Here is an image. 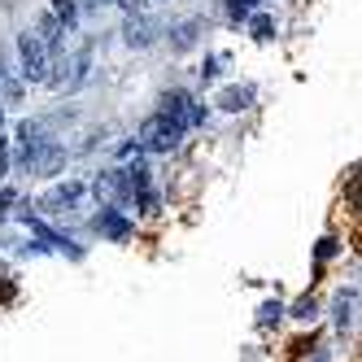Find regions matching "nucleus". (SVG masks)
Segmentation results:
<instances>
[{
    "label": "nucleus",
    "mask_w": 362,
    "mask_h": 362,
    "mask_svg": "<svg viewBox=\"0 0 362 362\" xmlns=\"http://www.w3.org/2000/svg\"><path fill=\"white\" fill-rule=\"evenodd\" d=\"M5 166H9V144L0 140V175H5Z\"/></svg>",
    "instance_id": "nucleus-19"
},
{
    "label": "nucleus",
    "mask_w": 362,
    "mask_h": 362,
    "mask_svg": "<svg viewBox=\"0 0 362 362\" xmlns=\"http://www.w3.org/2000/svg\"><path fill=\"white\" fill-rule=\"evenodd\" d=\"M197 31H201V22H197V18H192V22H179V27L170 31V48H175V53L192 48V44H197Z\"/></svg>",
    "instance_id": "nucleus-9"
},
{
    "label": "nucleus",
    "mask_w": 362,
    "mask_h": 362,
    "mask_svg": "<svg viewBox=\"0 0 362 362\" xmlns=\"http://www.w3.org/2000/svg\"><path fill=\"white\" fill-rule=\"evenodd\" d=\"M279 315H284V305H279V301H267V305H262V315H257V319H262V323H275Z\"/></svg>",
    "instance_id": "nucleus-15"
},
{
    "label": "nucleus",
    "mask_w": 362,
    "mask_h": 362,
    "mask_svg": "<svg viewBox=\"0 0 362 362\" xmlns=\"http://www.w3.org/2000/svg\"><path fill=\"white\" fill-rule=\"evenodd\" d=\"M79 201V184H66V188H53L44 201H40V210H48V214H57V210H66V205H74Z\"/></svg>",
    "instance_id": "nucleus-8"
},
{
    "label": "nucleus",
    "mask_w": 362,
    "mask_h": 362,
    "mask_svg": "<svg viewBox=\"0 0 362 362\" xmlns=\"http://www.w3.org/2000/svg\"><path fill=\"white\" fill-rule=\"evenodd\" d=\"M162 114H166V118L179 127V132H188V127H197V122L205 118V110L197 105V100H192L188 92H179V88L162 96Z\"/></svg>",
    "instance_id": "nucleus-2"
},
{
    "label": "nucleus",
    "mask_w": 362,
    "mask_h": 362,
    "mask_svg": "<svg viewBox=\"0 0 362 362\" xmlns=\"http://www.w3.org/2000/svg\"><path fill=\"white\" fill-rule=\"evenodd\" d=\"M249 27H253V35H257V40H271V31H275V22H271L267 13H253V22H249Z\"/></svg>",
    "instance_id": "nucleus-13"
},
{
    "label": "nucleus",
    "mask_w": 362,
    "mask_h": 362,
    "mask_svg": "<svg viewBox=\"0 0 362 362\" xmlns=\"http://www.w3.org/2000/svg\"><path fill=\"white\" fill-rule=\"evenodd\" d=\"M153 35H158V27L144 18V13H132L127 18V27H122V40L132 44V48H148L153 44Z\"/></svg>",
    "instance_id": "nucleus-5"
},
{
    "label": "nucleus",
    "mask_w": 362,
    "mask_h": 362,
    "mask_svg": "<svg viewBox=\"0 0 362 362\" xmlns=\"http://www.w3.org/2000/svg\"><path fill=\"white\" fill-rule=\"evenodd\" d=\"M179 140H184V132H179L166 114H153V118L140 122V144L148 153H170V148H179Z\"/></svg>",
    "instance_id": "nucleus-1"
},
{
    "label": "nucleus",
    "mask_w": 362,
    "mask_h": 362,
    "mask_svg": "<svg viewBox=\"0 0 362 362\" xmlns=\"http://www.w3.org/2000/svg\"><path fill=\"white\" fill-rule=\"evenodd\" d=\"M0 92H5L9 105H18V100H22V88H18V83H9V79H0Z\"/></svg>",
    "instance_id": "nucleus-16"
},
{
    "label": "nucleus",
    "mask_w": 362,
    "mask_h": 362,
    "mask_svg": "<svg viewBox=\"0 0 362 362\" xmlns=\"http://www.w3.org/2000/svg\"><path fill=\"white\" fill-rule=\"evenodd\" d=\"M13 201H18V197H13L9 188H0V218H5V214H9V205H13Z\"/></svg>",
    "instance_id": "nucleus-17"
},
{
    "label": "nucleus",
    "mask_w": 362,
    "mask_h": 362,
    "mask_svg": "<svg viewBox=\"0 0 362 362\" xmlns=\"http://www.w3.org/2000/svg\"><path fill=\"white\" fill-rule=\"evenodd\" d=\"M114 5L127 9V13H140V9H144V0H114Z\"/></svg>",
    "instance_id": "nucleus-18"
},
{
    "label": "nucleus",
    "mask_w": 362,
    "mask_h": 362,
    "mask_svg": "<svg viewBox=\"0 0 362 362\" xmlns=\"http://www.w3.org/2000/svg\"><path fill=\"white\" fill-rule=\"evenodd\" d=\"M249 100H253V92H249V88H223V92H218V105H223V110H231V114L245 110Z\"/></svg>",
    "instance_id": "nucleus-10"
},
{
    "label": "nucleus",
    "mask_w": 362,
    "mask_h": 362,
    "mask_svg": "<svg viewBox=\"0 0 362 362\" xmlns=\"http://www.w3.org/2000/svg\"><path fill=\"white\" fill-rule=\"evenodd\" d=\"M96 227H100V231H110L114 240H122V236H127V223H122V218H114V214H100V218H96Z\"/></svg>",
    "instance_id": "nucleus-12"
},
{
    "label": "nucleus",
    "mask_w": 362,
    "mask_h": 362,
    "mask_svg": "<svg viewBox=\"0 0 362 362\" xmlns=\"http://www.w3.org/2000/svg\"><path fill=\"white\" fill-rule=\"evenodd\" d=\"M92 192H96V201H100V205H118V201L127 197V188H122V170H105V175H96Z\"/></svg>",
    "instance_id": "nucleus-4"
},
{
    "label": "nucleus",
    "mask_w": 362,
    "mask_h": 362,
    "mask_svg": "<svg viewBox=\"0 0 362 362\" xmlns=\"http://www.w3.org/2000/svg\"><path fill=\"white\" fill-rule=\"evenodd\" d=\"M253 5H257V0H227V13H231V18H249Z\"/></svg>",
    "instance_id": "nucleus-14"
},
{
    "label": "nucleus",
    "mask_w": 362,
    "mask_h": 362,
    "mask_svg": "<svg viewBox=\"0 0 362 362\" xmlns=\"http://www.w3.org/2000/svg\"><path fill=\"white\" fill-rule=\"evenodd\" d=\"M53 18L62 22V27H70V22L79 18V5H74V0H53Z\"/></svg>",
    "instance_id": "nucleus-11"
},
{
    "label": "nucleus",
    "mask_w": 362,
    "mask_h": 362,
    "mask_svg": "<svg viewBox=\"0 0 362 362\" xmlns=\"http://www.w3.org/2000/svg\"><path fill=\"white\" fill-rule=\"evenodd\" d=\"M31 35H35L44 48H57V44H62V35H66V27H62V22H57L53 13H44V18L35 22V31H31Z\"/></svg>",
    "instance_id": "nucleus-7"
},
{
    "label": "nucleus",
    "mask_w": 362,
    "mask_h": 362,
    "mask_svg": "<svg viewBox=\"0 0 362 362\" xmlns=\"http://www.w3.org/2000/svg\"><path fill=\"white\" fill-rule=\"evenodd\" d=\"M18 57H22V74H27L31 83H44V79H48V48H44L31 31L18 40Z\"/></svg>",
    "instance_id": "nucleus-3"
},
{
    "label": "nucleus",
    "mask_w": 362,
    "mask_h": 362,
    "mask_svg": "<svg viewBox=\"0 0 362 362\" xmlns=\"http://www.w3.org/2000/svg\"><path fill=\"white\" fill-rule=\"evenodd\" d=\"M62 158H66V153H62L57 144H44V148H35L31 158H27V170H40V175H53V170L62 166Z\"/></svg>",
    "instance_id": "nucleus-6"
}]
</instances>
